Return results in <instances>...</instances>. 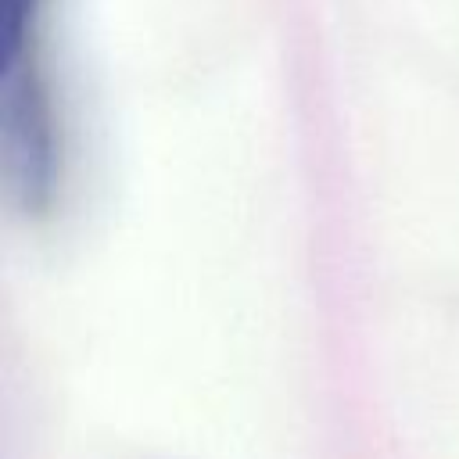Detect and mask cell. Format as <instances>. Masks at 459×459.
I'll use <instances>...</instances> for the list:
<instances>
[{"instance_id":"cell-1","label":"cell","mask_w":459,"mask_h":459,"mask_svg":"<svg viewBox=\"0 0 459 459\" xmlns=\"http://www.w3.org/2000/svg\"><path fill=\"white\" fill-rule=\"evenodd\" d=\"M0 151L14 212L47 219L65 183V140L36 36L0 54Z\"/></svg>"},{"instance_id":"cell-2","label":"cell","mask_w":459,"mask_h":459,"mask_svg":"<svg viewBox=\"0 0 459 459\" xmlns=\"http://www.w3.org/2000/svg\"><path fill=\"white\" fill-rule=\"evenodd\" d=\"M39 0H0V54L36 36Z\"/></svg>"}]
</instances>
